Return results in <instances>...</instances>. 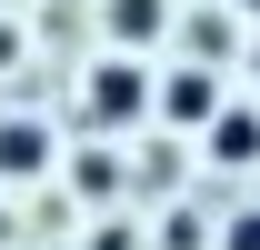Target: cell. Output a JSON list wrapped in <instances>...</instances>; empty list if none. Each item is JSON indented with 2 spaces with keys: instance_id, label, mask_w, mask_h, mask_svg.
<instances>
[{
  "instance_id": "6da1fadb",
  "label": "cell",
  "mask_w": 260,
  "mask_h": 250,
  "mask_svg": "<svg viewBox=\"0 0 260 250\" xmlns=\"http://www.w3.org/2000/svg\"><path fill=\"white\" fill-rule=\"evenodd\" d=\"M80 100H90V130H140L150 110H160V80L130 60V50H110V60H90Z\"/></svg>"
},
{
  "instance_id": "7a4b0ae2",
  "label": "cell",
  "mask_w": 260,
  "mask_h": 250,
  "mask_svg": "<svg viewBox=\"0 0 260 250\" xmlns=\"http://www.w3.org/2000/svg\"><path fill=\"white\" fill-rule=\"evenodd\" d=\"M220 110H230V100H220V70H210V60H180V70L160 80V120H170V130H210Z\"/></svg>"
},
{
  "instance_id": "3957f363",
  "label": "cell",
  "mask_w": 260,
  "mask_h": 250,
  "mask_svg": "<svg viewBox=\"0 0 260 250\" xmlns=\"http://www.w3.org/2000/svg\"><path fill=\"white\" fill-rule=\"evenodd\" d=\"M50 150H60V140H50V120H30V110H10V120H0V180H40V170H50Z\"/></svg>"
},
{
  "instance_id": "277c9868",
  "label": "cell",
  "mask_w": 260,
  "mask_h": 250,
  "mask_svg": "<svg viewBox=\"0 0 260 250\" xmlns=\"http://www.w3.org/2000/svg\"><path fill=\"white\" fill-rule=\"evenodd\" d=\"M200 140H210V160H220V170H250V160H260V110H220Z\"/></svg>"
},
{
  "instance_id": "5b68a950",
  "label": "cell",
  "mask_w": 260,
  "mask_h": 250,
  "mask_svg": "<svg viewBox=\"0 0 260 250\" xmlns=\"http://www.w3.org/2000/svg\"><path fill=\"white\" fill-rule=\"evenodd\" d=\"M170 20V0H110V50H150Z\"/></svg>"
},
{
  "instance_id": "8992f818",
  "label": "cell",
  "mask_w": 260,
  "mask_h": 250,
  "mask_svg": "<svg viewBox=\"0 0 260 250\" xmlns=\"http://www.w3.org/2000/svg\"><path fill=\"white\" fill-rule=\"evenodd\" d=\"M190 50H200V60H220V50H230V20H220V10H200V20H190Z\"/></svg>"
},
{
  "instance_id": "52a82bcc",
  "label": "cell",
  "mask_w": 260,
  "mask_h": 250,
  "mask_svg": "<svg viewBox=\"0 0 260 250\" xmlns=\"http://www.w3.org/2000/svg\"><path fill=\"white\" fill-rule=\"evenodd\" d=\"M220 250H260V210H230L220 220Z\"/></svg>"
},
{
  "instance_id": "ba28073f",
  "label": "cell",
  "mask_w": 260,
  "mask_h": 250,
  "mask_svg": "<svg viewBox=\"0 0 260 250\" xmlns=\"http://www.w3.org/2000/svg\"><path fill=\"white\" fill-rule=\"evenodd\" d=\"M250 10H260V0H250Z\"/></svg>"
}]
</instances>
